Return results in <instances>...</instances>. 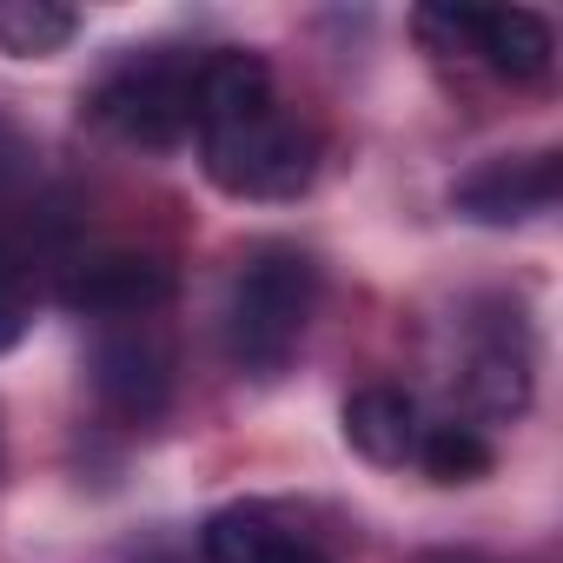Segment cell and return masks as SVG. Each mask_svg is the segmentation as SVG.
Wrapping results in <instances>:
<instances>
[{
	"mask_svg": "<svg viewBox=\"0 0 563 563\" xmlns=\"http://www.w3.org/2000/svg\"><path fill=\"white\" fill-rule=\"evenodd\" d=\"M199 166L232 199H299L319 179L325 140L272 87V67L245 47H206L192 87Z\"/></svg>",
	"mask_w": 563,
	"mask_h": 563,
	"instance_id": "cell-1",
	"label": "cell"
},
{
	"mask_svg": "<svg viewBox=\"0 0 563 563\" xmlns=\"http://www.w3.org/2000/svg\"><path fill=\"white\" fill-rule=\"evenodd\" d=\"M312 306H319V258L292 239L252 245L225 292V358L245 378H278L312 325Z\"/></svg>",
	"mask_w": 563,
	"mask_h": 563,
	"instance_id": "cell-2",
	"label": "cell"
},
{
	"mask_svg": "<svg viewBox=\"0 0 563 563\" xmlns=\"http://www.w3.org/2000/svg\"><path fill=\"white\" fill-rule=\"evenodd\" d=\"M206 47H140L100 74L87 113L133 146H179L192 133V87Z\"/></svg>",
	"mask_w": 563,
	"mask_h": 563,
	"instance_id": "cell-3",
	"label": "cell"
},
{
	"mask_svg": "<svg viewBox=\"0 0 563 563\" xmlns=\"http://www.w3.org/2000/svg\"><path fill=\"white\" fill-rule=\"evenodd\" d=\"M87 372H93V391L113 418L126 424H153L166 418L173 405V345L153 319H133V325H107L87 352Z\"/></svg>",
	"mask_w": 563,
	"mask_h": 563,
	"instance_id": "cell-4",
	"label": "cell"
},
{
	"mask_svg": "<svg viewBox=\"0 0 563 563\" xmlns=\"http://www.w3.org/2000/svg\"><path fill=\"white\" fill-rule=\"evenodd\" d=\"M60 299L80 319L133 325V319H153L159 306H173V265L153 258V252H93L67 272Z\"/></svg>",
	"mask_w": 563,
	"mask_h": 563,
	"instance_id": "cell-5",
	"label": "cell"
},
{
	"mask_svg": "<svg viewBox=\"0 0 563 563\" xmlns=\"http://www.w3.org/2000/svg\"><path fill=\"white\" fill-rule=\"evenodd\" d=\"M424 27H444L451 41H471V54L510 87H537L556 60V34L530 8H444V14H424Z\"/></svg>",
	"mask_w": 563,
	"mask_h": 563,
	"instance_id": "cell-6",
	"label": "cell"
},
{
	"mask_svg": "<svg viewBox=\"0 0 563 563\" xmlns=\"http://www.w3.org/2000/svg\"><path fill=\"white\" fill-rule=\"evenodd\" d=\"M530 325L517 306H490L471 325V352H464V398L477 418H517L530 405Z\"/></svg>",
	"mask_w": 563,
	"mask_h": 563,
	"instance_id": "cell-7",
	"label": "cell"
},
{
	"mask_svg": "<svg viewBox=\"0 0 563 563\" xmlns=\"http://www.w3.org/2000/svg\"><path fill=\"white\" fill-rule=\"evenodd\" d=\"M563 192V159L556 153H504V159H484L477 173H464L451 186L457 212L484 219V225H517V219H537L550 212Z\"/></svg>",
	"mask_w": 563,
	"mask_h": 563,
	"instance_id": "cell-8",
	"label": "cell"
},
{
	"mask_svg": "<svg viewBox=\"0 0 563 563\" xmlns=\"http://www.w3.org/2000/svg\"><path fill=\"white\" fill-rule=\"evenodd\" d=\"M206 563H332V550L272 504H225L199 530Z\"/></svg>",
	"mask_w": 563,
	"mask_h": 563,
	"instance_id": "cell-9",
	"label": "cell"
},
{
	"mask_svg": "<svg viewBox=\"0 0 563 563\" xmlns=\"http://www.w3.org/2000/svg\"><path fill=\"white\" fill-rule=\"evenodd\" d=\"M345 438L358 457L372 464H418V444H424V411L411 391L398 385H365L345 398Z\"/></svg>",
	"mask_w": 563,
	"mask_h": 563,
	"instance_id": "cell-10",
	"label": "cell"
},
{
	"mask_svg": "<svg viewBox=\"0 0 563 563\" xmlns=\"http://www.w3.org/2000/svg\"><path fill=\"white\" fill-rule=\"evenodd\" d=\"M418 464L438 477V484H471L497 464L490 438L471 424V418H444V424H424V444H418Z\"/></svg>",
	"mask_w": 563,
	"mask_h": 563,
	"instance_id": "cell-11",
	"label": "cell"
},
{
	"mask_svg": "<svg viewBox=\"0 0 563 563\" xmlns=\"http://www.w3.org/2000/svg\"><path fill=\"white\" fill-rule=\"evenodd\" d=\"M74 27H80V14L54 8V0H0V47L8 54H27V60L60 54L74 41Z\"/></svg>",
	"mask_w": 563,
	"mask_h": 563,
	"instance_id": "cell-12",
	"label": "cell"
},
{
	"mask_svg": "<svg viewBox=\"0 0 563 563\" xmlns=\"http://www.w3.org/2000/svg\"><path fill=\"white\" fill-rule=\"evenodd\" d=\"M34 325V278H27V258L0 239V352H14Z\"/></svg>",
	"mask_w": 563,
	"mask_h": 563,
	"instance_id": "cell-13",
	"label": "cell"
}]
</instances>
